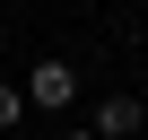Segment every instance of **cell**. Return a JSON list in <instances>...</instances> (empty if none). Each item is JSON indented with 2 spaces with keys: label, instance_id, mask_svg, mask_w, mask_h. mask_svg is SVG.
Returning a JSON list of instances; mask_svg holds the SVG:
<instances>
[{
  "label": "cell",
  "instance_id": "2",
  "mask_svg": "<svg viewBox=\"0 0 148 140\" xmlns=\"http://www.w3.org/2000/svg\"><path fill=\"white\" fill-rule=\"evenodd\" d=\"M87 131H96V140H139V131H148V105H139L131 88H122V96H96V123H87Z\"/></svg>",
  "mask_w": 148,
  "mask_h": 140
},
{
  "label": "cell",
  "instance_id": "1",
  "mask_svg": "<svg viewBox=\"0 0 148 140\" xmlns=\"http://www.w3.org/2000/svg\"><path fill=\"white\" fill-rule=\"evenodd\" d=\"M18 88H26V105H35V114H61L70 96H79V70H70L61 53H44V61L26 70V79H18Z\"/></svg>",
  "mask_w": 148,
  "mask_h": 140
},
{
  "label": "cell",
  "instance_id": "4",
  "mask_svg": "<svg viewBox=\"0 0 148 140\" xmlns=\"http://www.w3.org/2000/svg\"><path fill=\"white\" fill-rule=\"evenodd\" d=\"M61 140H96V131H61Z\"/></svg>",
  "mask_w": 148,
  "mask_h": 140
},
{
  "label": "cell",
  "instance_id": "5",
  "mask_svg": "<svg viewBox=\"0 0 148 140\" xmlns=\"http://www.w3.org/2000/svg\"><path fill=\"white\" fill-rule=\"evenodd\" d=\"M0 44H9V18H0Z\"/></svg>",
  "mask_w": 148,
  "mask_h": 140
},
{
  "label": "cell",
  "instance_id": "3",
  "mask_svg": "<svg viewBox=\"0 0 148 140\" xmlns=\"http://www.w3.org/2000/svg\"><path fill=\"white\" fill-rule=\"evenodd\" d=\"M26 114H35V105H26V88H18V79H0V140H9Z\"/></svg>",
  "mask_w": 148,
  "mask_h": 140
}]
</instances>
